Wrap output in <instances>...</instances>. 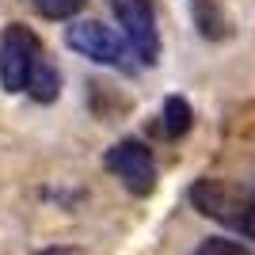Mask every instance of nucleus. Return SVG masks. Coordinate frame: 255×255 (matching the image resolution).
<instances>
[{
  "instance_id": "obj_1",
  "label": "nucleus",
  "mask_w": 255,
  "mask_h": 255,
  "mask_svg": "<svg viewBox=\"0 0 255 255\" xmlns=\"http://www.w3.org/2000/svg\"><path fill=\"white\" fill-rule=\"evenodd\" d=\"M42 42L34 38L31 27L23 23H11L8 31L0 34V76H4V88L8 92H27L31 84V73L42 61Z\"/></svg>"
},
{
  "instance_id": "obj_2",
  "label": "nucleus",
  "mask_w": 255,
  "mask_h": 255,
  "mask_svg": "<svg viewBox=\"0 0 255 255\" xmlns=\"http://www.w3.org/2000/svg\"><path fill=\"white\" fill-rule=\"evenodd\" d=\"M107 168L133 194H149L156 187V160L141 141H118L115 149L107 152Z\"/></svg>"
},
{
  "instance_id": "obj_3",
  "label": "nucleus",
  "mask_w": 255,
  "mask_h": 255,
  "mask_svg": "<svg viewBox=\"0 0 255 255\" xmlns=\"http://www.w3.org/2000/svg\"><path fill=\"white\" fill-rule=\"evenodd\" d=\"M191 202L198 206L206 217H213V221H225V225L244 229V217H248L252 198H248L240 187H229V183H221V179H202L191 191Z\"/></svg>"
},
{
  "instance_id": "obj_4",
  "label": "nucleus",
  "mask_w": 255,
  "mask_h": 255,
  "mask_svg": "<svg viewBox=\"0 0 255 255\" xmlns=\"http://www.w3.org/2000/svg\"><path fill=\"white\" fill-rule=\"evenodd\" d=\"M118 23L126 31V42L133 50V57H141L145 65L156 61L160 34H156V11H152L149 0H118Z\"/></svg>"
},
{
  "instance_id": "obj_5",
  "label": "nucleus",
  "mask_w": 255,
  "mask_h": 255,
  "mask_svg": "<svg viewBox=\"0 0 255 255\" xmlns=\"http://www.w3.org/2000/svg\"><path fill=\"white\" fill-rule=\"evenodd\" d=\"M65 42L73 46L76 53H84L88 61L96 65H115V69H122L126 65V46L118 42V34L111 31V27H103V23H73L69 31H65Z\"/></svg>"
},
{
  "instance_id": "obj_6",
  "label": "nucleus",
  "mask_w": 255,
  "mask_h": 255,
  "mask_svg": "<svg viewBox=\"0 0 255 255\" xmlns=\"http://www.w3.org/2000/svg\"><path fill=\"white\" fill-rule=\"evenodd\" d=\"M191 107H187V99L171 96L168 103H164V111H160V129H164V137H183L187 129H191Z\"/></svg>"
},
{
  "instance_id": "obj_7",
  "label": "nucleus",
  "mask_w": 255,
  "mask_h": 255,
  "mask_svg": "<svg viewBox=\"0 0 255 255\" xmlns=\"http://www.w3.org/2000/svg\"><path fill=\"white\" fill-rule=\"evenodd\" d=\"M27 92H31L38 103H50L53 96H57V73H53V65L46 61H38V69L31 73V84H27Z\"/></svg>"
},
{
  "instance_id": "obj_8",
  "label": "nucleus",
  "mask_w": 255,
  "mask_h": 255,
  "mask_svg": "<svg viewBox=\"0 0 255 255\" xmlns=\"http://www.w3.org/2000/svg\"><path fill=\"white\" fill-rule=\"evenodd\" d=\"M194 255H252V252L244 244H236V240H206Z\"/></svg>"
},
{
  "instance_id": "obj_9",
  "label": "nucleus",
  "mask_w": 255,
  "mask_h": 255,
  "mask_svg": "<svg viewBox=\"0 0 255 255\" xmlns=\"http://www.w3.org/2000/svg\"><path fill=\"white\" fill-rule=\"evenodd\" d=\"M38 8H42V15H50V19H65V15H73V11L80 8V0H38Z\"/></svg>"
},
{
  "instance_id": "obj_10",
  "label": "nucleus",
  "mask_w": 255,
  "mask_h": 255,
  "mask_svg": "<svg viewBox=\"0 0 255 255\" xmlns=\"http://www.w3.org/2000/svg\"><path fill=\"white\" fill-rule=\"evenodd\" d=\"M244 233L255 240V198H252V206H248V217H244Z\"/></svg>"
},
{
  "instance_id": "obj_11",
  "label": "nucleus",
  "mask_w": 255,
  "mask_h": 255,
  "mask_svg": "<svg viewBox=\"0 0 255 255\" xmlns=\"http://www.w3.org/2000/svg\"><path fill=\"white\" fill-rule=\"evenodd\" d=\"M42 255H80V252H73V248H50V252H42Z\"/></svg>"
}]
</instances>
